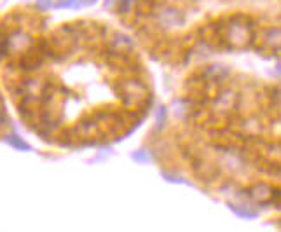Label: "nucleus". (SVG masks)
Returning a JSON list of instances; mask_svg holds the SVG:
<instances>
[{
	"mask_svg": "<svg viewBox=\"0 0 281 232\" xmlns=\"http://www.w3.org/2000/svg\"><path fill=\"white\" fill-rule=\"evenodd\" d=\"M215 30L222 44L229 49H245L255 42L253 21L243 14H234L226 21L216 23Z\"/></svg>",
	"mask_w": 281,
	"mask_h": 232,
	"instance_id": "f257e3e1",
	"label": "nucleus"
},
{
	"mask_svg": "<svg viewBox=\"0 0 281 232\" xmlns=\"http://www.w3.org/2000/svg\"><path fill=\"white\" fill-rule=\"evenodd\" d=\"M155 21L159 23L164 28H173V26H180L184 25L185 16L180 9L177 7H159L157 11L154 13Z\"/></svg>",
	"mask_w": 281,
	"mask_h": 232,
	"instance_id": "f03ea898",
	"label": "nucleus"
},
{
	"mask_svg": "<svg viewBox=\"0 0 281 232\" xmlns=\"http://www.w3.org/2000/svg\"><path fill=\"white\" fill-rule=\"evenodd\" d=\"M260 47L271 52L281 51V26H269L262 32Z\"/></svg>",
	"mask_w": 281,
	"mask_h": 232,
	"instance_id": "7ed1b4c3",
	"label": "nucleus"
},
{
	"mask_svg": "<svg viewBox=\"0 0 281 232\" xmlns=\"http://www.w3.org/2000/svg\"><path fill=\"white\" fill-rule=\"evenodd\" d=\"M257 187L265 190V203L274 210V215H276V218H278V223L281 227V187H272L271 184H265V182L257 184Z\"/></svg>",
	"mask_w": 281,
	"mask_h": 232,
	"instance_id": "20e7f679",
	"label": "nucleus"
},
{
	"mask_svg": "<svg viewBox=\"0 0 281 232\" xmlns=\"http://www.w3.org/2000/svg\"><path fill=\"white\" fill-rule=\"evenodd\" d=\"M136 0H116V9L119 14H128L133 11Z\"/></svg>",
	"mask_w": 281,
	"mask_h": 232,
	"instance_id": "39448f33",
	"label": "nucleus"
},
{
	"mask_svg": "<svg viewBox=\"0 0 281 232\" xmlns=\"http://www.w3.org/2000/svg\"><path fill=\"white\" fill-rule=\"evenodd\" d=\"M58 7H77V6H82L81 0H58V4H56Z\"/></svg>",
	"mask_w": 281,
	"mask_h": 232,
	"instance_id": "423d86ee",
	"label": "nucleus"
},
{
	"mask_svg": "<svg viewBox=\"0 0 281 232\" xmlns=\"http://www.w3.org/2000/svg\"><path fill=\"white\" fill-rule=\"evenodd\" d=\"M52 4V0H37V7L39 9H49Z\"/></svg>",
	"mask_w": 281,
	"mask_h": 232,
	"instance_id": "0eeeda50",
	"label": "nucleus"
}]
</instances>
